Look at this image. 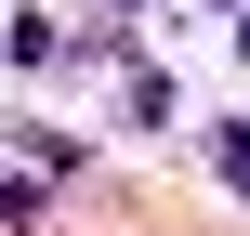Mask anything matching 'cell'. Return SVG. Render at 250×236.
<instances>
[{"instance_id":"1","label":"cell","mask_w":250,"mask_h":236,"mask_svg":"<svg viewBox=\"0 0 250 236\" xmlns=\"http://www.w3.org/2000/svg\"><path fill=\"white\" fill-rule=\"evenodd\" d=\"M224 171H237V184H250V131H224Z\"/></svg>"}]
</instances>
